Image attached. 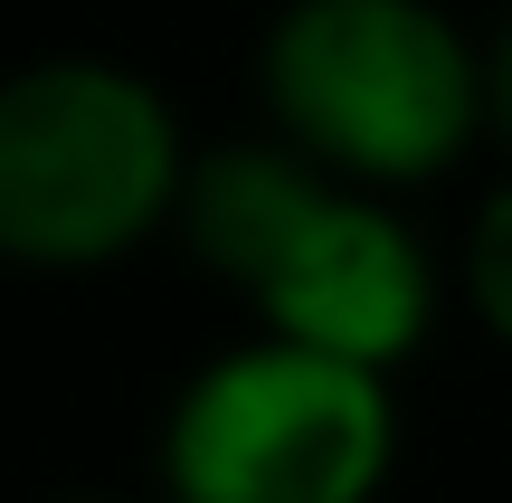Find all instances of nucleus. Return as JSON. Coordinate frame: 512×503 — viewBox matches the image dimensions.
<instances>
[{"instance_id":"7","label":"nucleus","mask_w":512,"mask_h":503,"mask_svg":"<svg viewBox=\"0 0 512 503\" xmlns=\"http://www.w3.org/2000/svg\"><path fill=\"white\" fill-rule=\"evenodd\" d=\"M57 503H124V494H57Z\"/></svg>"},{"instance_id":"1","label":"nucleus","mask_w":512,"mask_h":503,"mask_svg":"<svg viewBox=\"0 0 512 503\" xmlns=\"http://www.w3.org/2000/svg\"><path fill=\"white\" fill-rule=\"evenodd\" d=\"M171 238L256 314V333H294L370 371L418 361L446 314V266L399 209V190L313 162L275 124L200 143Z\"/></svg>"},{"instance_id":"2","label":"nucleus","mask_w":512,"mask_h":503,"mask_svg":"<svg viewBox=\"0 0 512 503\" xmlns=\"http://www.w3.org/2000/svg\"><path fill=\"white\" fill-rule=\"evenodd\" d=\"M285 143L370 190H427L494 133V57L437 0H285L256 38Z\"/></svg>"},{"instance_id":"5","label":"nucleus","mask_w":512,"mask_h":503,"mask_svg":"<svg viewBox=\"0 0 512 503\" xmlns=\"http://www.w3.org/2000/svg\"><path fill=\"white\" fill-rule=\"evenodd\" d=\"M456 295H465V314L512 352V181H494L475 200V219H465V238H456Z\"/></svg>"},{"instance_id":"4","label":"nucleus","mask_w":512,"mask_h":503,"mask_svg":"<svg viewBox=\"0 0 512 503\" xmlns=\"http://www.w3.org/2000/svg\"><path fill=\"white\" fill-rule=\"evenodd\" d=\"M399 371L247 333L171 390L152 475L162 503H380L399 475Z\"/></svg>"},{"instance_id":"3","label":"nucleus","mask_w":512,"mask_h":503,"mask_svg":"<svg viewBox=\"0 0 512 503\" xmlns=\"http://www.w3.org/2000/svg\"><path fill=\"white\" fill-rule=\"evenodd\" d=\"M200 143L143 67L57 48L0 86V257L29 276H105L181 228Z\"/></svg>"},{"instance_id":"6","label":"nucleus","mask_w":512,"mask_h":503,"mask_svg":"<svg viewBox=\"0 0 512 503\" xmlns=\"http://www.w3.org/2000/svg\"><path fill=\"white\" fill-rule=\"evenodd\" d=\"M484 57H494V143L512 152V10L494 19V38H484Z\"/></svg>"}]
</instances>
